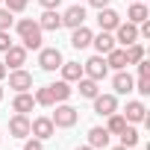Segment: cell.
Listing matches in <instances>:
<instances>
[{"label":"cell","mask_w":150,"mask_h":150,"mask_svg":"<svg viewBox=\"0 0 150 150\" xmlns=\"http://www.w3.org/2000/svg\"><path fill=\"white\" fill-rule=\"evenodd\" d=\"M15 30H18V35H21V44L27 47V50H41L44 44V30L38 27V21H33V18H21L18 24H15Z\"/></svg>","instance_id":"1"},{"label":"cell","mask_w":150,"mask_h":150,"mask_svg":"<svg viewBox=\"0 0 150 150\" xmlns=\"http://www.w3.org/2000/svg\"><path fill=\"white\" fill-rule=\"evenodd\" d=\"M106 74H109L106 56L94 53L91 59H86V62H83V77H88V80H94V83H103V80H106Z\"/></svg>","instance_id":"2"},{"label":"cell","mask_w":150,"mask_h":150,"mask_svg":"<svg viewBox=\"0 0 150 150\" xmlns=\"http://www.w3.org/2000/svg\"><path fill=\"white\" fill-rule=\"evenodd\" d=\"M50 121H53V127H59V129H71L74 124L80 121V112L74 109L71 103H56V112L50 115Z\"/></svg>","instance_id":"3"},{"label":"cell","mask_w":150,"mask_h":150,"mask_svg":"<svg viewBox=\"0 0 150 150\" xmlns=\"http://www.w3.org/2000/svg\"><path fill=\"white\" fill-rule=\"evenodd\" d=\"M62 62H65V59H62V50H59V47H41V50H38V65H41V71L53 74V71H59Z\"/></svg>","instance_id":"4"},{"label":"cell","mask_w":150,"mask_h":150,"mask_svg":"<svg viewBox=\"0 0 150 150\" xmlns=\"http://www.w3.org/2000/svg\"><path fill=\"white\" fill-rule=\"evenodd\" d=\"M121 115L127 118V124H150L147 106H144L141 100H129V103H127V109H124Z\"/></svg>","instance_id":"5"},{"label":"cell","mask_w":150,"mask_h":150,"mask_svg":"<svg viewBox=\"0 0 150 150\" xmlns=\"http://www.w3.org/2000/svg\"><path fill=\"white\" fill-rule=\"evenodd\" d=\"M53 132H56V127H53V121H50L47 115H41V118H33V121H30V135H35V138L47 141V138H53Z\"/></svg>","instance_id":"6"},{"label":"cell","mask_w":150,"mask_h":150,"mask_svg":"<svg viewBox=\"0 0 150 150\" xmlns=\"http://www.w3.org/2000/svg\"><path fill=\"white\" fill-rule=\"evenodd\" d=\"M83 24H86V6L74 3V6H68V9L62 12V27L77 30V27H83Z\"/></svg>","instance_id":"7"},{"label":"cell","mask_w":150,"mask_h":150,"mask_svg":"<svg viewBox=\"0 0 150 150\" xmlns=\"http://www.w3.org/2000/svg\"><path fill=\"white\" fill-rule=\"evenodd\" d=\"M6 80H9V88H15V91H30V88H33V74L24 71V68L9 71V74H6Z\"/></svg>","instance_id":"8"},{"label":"cell","mask_w":150,"mask_h":150,"mask_svg":"<svg viewBox=\"0 0 150 150\" xmlns=\"http://www.w3.org/2000/svg\"><path fill=\"white\" fill-rule=\"evenodd\" d=\"M112 33H115V44H121V47H127V44L138 41V27H135V24H129V21H127V24L121 21Z\"/></svg>","instance_id":"9"},{"label":"cell","mask_w":150,"mask_h":150,"mask_svg":"<svg viewBox=\"0 0 150 150\" xmlns=\"http://www.w3.org/2000/svg\"><path fill=\"white\" fill-rule=\"evenodd\" d=\"M27 53H30V50H27L24 44H12V47L3 53V56H6V62H3V65H6V71L24 68V65H27Z\"/></svg>","instance_id":"10"},{"label":"cell","mask_w":150,"mask_h":150,"mask_svg":"<svg viewBox=\"0 0 150 150\" xmlns=\"http://www.w3.org/2000/svg\"><path fill=\"white\" fill-rule=\"evenodd\" d=\"M118 24H121V15H118L112 6H103V9H97V27H100V30L112 33Z\"/></svg>","instance_id":"11"},{"label":"cell","mask_w":150,"mask_h":150,"mask_svg":"<svg viewBox=\"0 0 150 150\" xmlns=\"http://www.w3.org/2000/svg\"><path fill=\"white\" fill-rule=\"evenodd\" d=\"M91 103H94V112L103 115V118L112 115V112H118V94H97Z\"/></svg>","instance_id":"12"},{"label":"cell","mask_w":150,"mask_h":150,"mask_svg":"<svg viewBox=\"0 0 150 150\" xmlns=\"http://www.w3.org/2000/svg\"><path fill=\"white\" fill-rule=\"evenodd\" d=\"M38 27H41L44 33H56V30H62V15H59V9H44L41 18H38Z\"/></svg>","instance_id":"13"},{"label":"cell","mask_w":150,"mask_h":150,"mask_svg":"<svg viewBox=\"0 0 150 150\" xmlns=\"http://www.w3.org/2000/svg\"><path fill=\"white\" fill-rule=\"evenodd\" d=\"M9 135H12V138H27V135H30V118L15 112V115L9 118Z\"/></svg>","instance_id":"14"},{"label":"cell","mask_w":150,"mask_h":150,"mask_svg":"<svg viewBox=\"0 0 150 150\" xmlns=\"http://www.w3.org/2000/svg\"><path fill=\"white\" fill-rule=\"evenodd\" d=\"M91 35H94V33H91L86 24L77 27V30L71 33V47H74V50H86V47H91Z\"/></svg>","instance_id":"15"},{"label":"cell","mask_w":150,"mask_h":150,"mask_svg":"<svg viewBox=\"0 0 150 150\" xmlns=\"http://www.w3.org/2000/svg\"><path fill=\"white\" fill-rule=\"evenodd\" d=\"M91 44H94V50H97L100 56H106L112 47H118V44H115V35H112V33H106V30H100L97 35H91Z\"/></svg>","instance_id":"16"},{"label":"cell","mask_w":150,"mask_h":150,"mask_svg":"<svg viewBox=\"0 0 150 150\" xmlns=\"http://www.w3.org/2000/svg\"><path fill=\"white\" fill-rule=\"evenodd\" d=\"M33 106H35V97H33L30 91H15L12 112H18V115H27V112H33Z\"/></svg>","instance_id":"17"},{"label":"cell","mask_w":150,"mask_h":150,"mask_svg":"<svg viewBox=\"0 0 150 150\" xmlns=\"http://www.w3.org/2000/svg\"><path fill=\"white\" fill-rule=\"evenodd\" d=\"M132 77L127 74V68L124 71H115V77H112V88H115V94H129L132 91Z\"/></svg>","instance_id":"18"},{"label":"cell","mask_w":150,"mask_h":150,"mask_svg":"<svg viewBox=\"0 0 150 150\" xmlns=\"http://www.w3.org/2000/svg\"><path fill=\"white\" fill-rule=\"evenodd\" d=\"M109 129L106 127H91L88 129V147H94V150H100V147H109Z\"/></svg>","instance_id":"19"},{"label":"cell","mask_w":150,"mask_h":150,"mask_svg":"<svg viewBox=\"0 0 150 150\" xmlns=\"http://www.w3.org/2000/svg\"><path fill=\"white\" fill-rule=\"evenodd\" d=\"M77 88H80V97H86V100H94L100 94V83H94L88 77H80L77 80Z\"/></svg>","instance_id":"20"},{"label":"cell","mask_w":150,"mask_h":150,"mask_svg":"<svg viewBox=\"0 0 150 150\" xmlns=\"http://www.w3.org/2000/svg\"><path fill=\"white\" fill-rule=\"evenodd\" d=\"M59 71H62V80H65V83H77V80L83 77V65H80V62H62Z\"/></svg>","instance_id":"21"},{"label":"cell","mask_w":150,"mask_h":150,"mask_svg":"<svg viewBox=\"0 0 150 150\" xmlns=\"http://www.w3.org/2000/svg\"><path fill=\"white\" fill-rule=\"evenodd\" d=\"M147 18H150V12H147V6H144V0H141V3H132V6L127 9V21L135 24V27H138L141 21H147Z\"/></svg>","instance_id":"22"},{"label":"cell","mask_w":150,"mask_h":150,"mask_svg":"<svg viewBox=\"0 0 150 150\" xmlns=\"http://www.w3.org/2000/svg\"><path fill=\"white\" fill-rule=\"evenodd\" d=\"M106 65H109L112 71H124V68H127V56H124V47H112V50L106 53Z\"/></svg>","instance_id":"23"},{"label":"cell","mask_w":150,"mask_h":150,"mask_svg":"<svg viewBox=\"0 0 150 150\" xmlns=\"http://www.w3.org/2000/svg\"><path fill=\"white\" fill-rule=\"evenodd\" d=\"M118 138H121V144H124L127 150H132V147H135V144L141 141V135H138V129H135V124H127V127L121 129V135H118Z\"/></svg>","instance_id":"24"},{"label":"cell","mask_w":150,"mask_h":150,"mask_svg":"<svg viewBox=\"0 0 150 150\" xmlns=\"http://www.w3.org/2000/svg\"><path fill=\"white\" fill-rule=\"evenodd\" d=\"M50 91H53V100L56 103H68V97H71V83H65V80H59V83H53L50 86Z\"/></svg>","instance_id":"25"},{"label":"cell","mask_w":150,"mask_h":150,"mask_svg":"<svg viewBox=\"0 0 150 150\" xmlns=\"http://www.w3.org/2000/svg\"><path fill=\"white\" fill-rule=\"evenodd\" d=\"M109 121H106V129H109V135H121V129L127 127V118L121 115V112H112V115H106Z\"/></svg>","instance_id":"26"},{"label":"cell","mask_w":150,"mask_h":150,"mask_svg":"<svg viewBox=\"0 0 150 150\" xmlns=\"http://www.w3.org/2000/svg\"><path fill=\"white\" fill-rule=\"evenodd\" d=\"M124 56H127V65H135V62H141V59H144V47H141L138 41H132V44H127V47H124Z\"/></svg>","instance_id":"27"},{"label":"cell","mask_w":150,"mask_h":150,"mask_svg":"<svg viewBox=\"0 0 150 150\" xmlns=\"http://www.w3.org/2000/svg\"><path fill=\"white\" fill-rule=\"evenodd\" d=\"M35 106H56V100H53V91H50V86H44V88H38L35 94Z\"/></svg>","instance_id":"28"},{"label":"cell","mask_w":150,"mask_h":150,"mask_svg":"<svg viewBox=\"0 0 150 150\" xmlns=\"http://www.w3.org/2000/svg\"><path fill=\"white\" fill-rule=\"evenodd\" d=\"M132 88H135L141 97H147V94H150V77H138V80L132 83Z\"/></svg>","instance_id":"29"},{"label":"cell","mask_w":150,"mask_h":150,"mask_svg":"<svg viewBox=\"0 0 150 150\" xmlns=\"http://www.w3.org/2000/svg\"><path fill=\"white\" fill-rule=\"evenodd\" d=\"M3 6H6L12 15H18V12H24V9H27V0H3Z\"/></svg>","instance_id":"30"},{"label":"cell","mask_w":150,"mask_h":150,"mask_svg":"<svg viewBox=\"0 0 150 150\" xmlns=\"http://www.w3.org/2000/svg\"><path fill=\"white\" fill-rule=\"evenodd\" d=\"M12 24H15V18H12V12L3 6V9H0V30H12Z\"/></svg>","instance_id":"31"},{"label":"cell","mask_w":150,"mask_h":150,"mask_svg":"<svg viewBox=\"0 0 150 150\" xmlns=\"http://www.w3.org/2000/svg\"><path fill=\"white\" fill-rule=\"evenodd\" d=\"M24 150H44V141L35 138V135H33V138L27 135V138H24Z\"/></svg>","instance_id":"32"},{"label":"cell","mask_w":150,"mask_h":150,"mask_svg":"<svg viewBox=\"0 0 150 150\" xmlns=\"http://www.w3.org/2000/svg\"><path fill=\"white\" fill-rule=\"evenodd\" d=\"M15 41H12V35H9V30H0V53H6L9 47H12Z\"/></svg>","instance_id":"33"},{"label":"cell","mask_w":150,"mask_h":150,"mask_svg":"<svg viewBox=\"0 0 150 150\" xmlns=\"http://www.w3.org/2000/svg\"><path fill=\"white\" fill-rule=\"evenodd\" d=\"M138 65V77H150V62L147 59H141V62H135Z\"/></svg>","instance_id":"34"},{"label":"cell","mask_w":150,"mask_h":150,"mask_svg":"<svg viewBox=\"0 0 150 150\" xmlns=\"http://www.w3.org/2000/svg\"><path fill=\"white\" fill-rule=\"evenodd\" d=\"M38 3H41L44 9H59V6H62V0H38Z\"/></svg>","instance_id":"35"},{"label":"cell","mask_w":150,"mask_h":150,"mask_svg":"<svg viewBox=\"0 0 150 150\" xmlns=\"http://www.w3.org/2000/svg\"><path fill=\"white\" fill-rule=\"evenodd\" d=\"M88 3H91L94 9H103V6H109V0H88Z\"/></svg>","instance_id":"36"},{"label":"cell","mask_w":150,"mask_h":150,"mask_svg":"<svg viewBox=\"0 0 150 150\" xmlns=\"http://www.w3.org/2000/svg\"><path fill=\"white\" fill-rule=\"evenodd\" d=\"M6 74H9V71H6V65L0 62V80H6Z\"/></svg>","instance_id":"37"},{"label":"cell","mask_w":150,"mask_h":150,"mask_svg":"<svg viewBox=\"0 0 150 150\" xmlns=\"http://www.w3.org/2000/svg\"><path fill=\"white\" fill-rule=\"evenodd\" d=\"M74 150H94V147H88V144H83V147H74Z\"/></svg>","instance_id":"38"},{"label":"cell","mask_w":150,"mask_h":150,"mask_svg":"<svg viewBox=\"0 0 150 150\" xmlns=\"http://www.w3.org/2000/svg\"><path fill=\"white\" fill-rule=\"evenodd\" d=\"M112 150H127V147H124V144H118V147H112Z\"/></svg>","instance_id":"39"},{"label":"cell","mask_w":150,"mask_h":150,"mask_svg":"<svg viewBox=\"0 0 150 150\" xmlns=\"http://www.w3.org/2000/svg\"><path fill=\"white\" fill-rule=\"evenodd\" d=\"M0 100H3V86H0Z\"/></svg>","instance_id":"40"},{"label":"cell","mask_w":150,"mask_h":150,"mask_svg":"<svg viewBox=\"0 0 150 150\" xmlns=\"http://www.w3.org/2000/svg\"><path fill=\"white\" fill-rule=\"evenodd\" d=\"M132 3H141V0H132Z\"/></svg>","instance_id":"41"},{"label":"cell","mask_w":150,"mask_h":150,"mask_svg":"<svg viewBox=\"0 0 150 150\" xmlns=\"http://www.w3.org/2000/svg\"><path fill=\"white\" fill-rule=\"evenodd\" d=\"M0 141H3V135H0Z\"/></svg>","instance_id":"42"},{"label":"cell","mask_w":150,"mask_h":150,"mask_svg":"<svg viewBox=\"0 0 150 150\" xmlns=\"http://www.w3.org/2000/svg\"><path fill=\"white\" fill-rule=\"evenodd\" d=\"M0 3H3V0H0Z\"/></svg>","instance_id":"43"}]
</instances>
